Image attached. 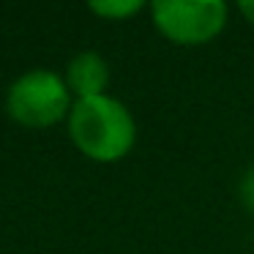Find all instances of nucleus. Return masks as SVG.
<instances>
[{
    "instance_id": "2",
    "label": "nucleus",
    "mask_w": 254,
    "mask_h": 254,
    "mask_svg": "<svg viewBox=\"0 0 254 254\" xmlns=\"http://www.w3.org/2000/svg\"><path fill=\"white\" fill-rule=\"evenodd\" d=\"M74 96L63 74L52 68L22 71L6 90V112L25 128H50L68 118Z\"/></svg>"
},
{
    "instance_id": "5",
    "label": "nucleus",
    "mask_w": 254,
    "mask_h": 254,
    "mask_svg": "<svg viewBox=\"0 0 254 254\" xmlns=\"http://www.w3.org/2000/svg\"><path fill=\"white\" fill-rule=\"evenodd\" d=\"M88 8L101 19H112V22H121V19H131L137 17L145 8L142 0H90Z\"/></svg>"
},
{
    "instance_id": "1",
    "label": "nucleus",
    "mask_w": 254,
    "mask_h": 254,
    "mask_svg": "<svg viewBox=\"0 0 254 254\" xmlns=\"http://www.w3.org/2000/svg\"><path fill=\"white\" fill-rule=\"evenodd\" d=\"M66 123L74 148L99 164L126 159L137 142V121L128 104L110 93L77 99Z\"/></svg>"
},
{
    "instance_id": "6",
    "label": "nucleus",
    "mask_w": 254,
    "mask_h": 254,
    "mask_svg": "<svg viewBox=\"0 0 254 254\" xmlns=\"http://www.w3.org/2000/svg\"><path fill=\"white\" fill-rule=\"evenodd\" d=\"M238 194H241V202L246 205V210L254 213V167H249L241 178V186H238Z\"/></svg>"
},
{
    "instance_id": "4",
    "label": "nucleus",
    "mask_w": 254,
    "mask_h": 254,
    "mask_svg": "<svg viewBox=\"0 0 254 254\" xmlns=\"http://www.w3.org/2000/svg\"><path fill=\"white\" fill-rule=\"evenodd\" d=\"M63 79H66L74 101L90 99V96H101L110 88V63H107V58L101 52L82 50L66 63Z\"/></svg>"
},
{
    "instance_id": "3",
    "label": "nucleus",
    "mask_w": 254,
    "mask_h": 254,
    "mask_svg": "<svg viewBox=\"0 0 254 254\" xmlns=\"http://www.w3.org/2000/svg\"><path fill=\"white\" fill-rule=\"evenodd\" d=\"M150 19L167 41L199 47L213 41L230 19L224 0H153Z\"/></svg>"
},
{
    "instance_id": "7",
    "label": "nucleus",
    "mask_w": 254,
    "mask_h": 254,
    "mask_svg": "<svg viewBox=\"0 0 254 254\" xmlns=\"http://www.w3.org/2000/svg\"><path fill=\"white\" fill-rule=\"evenodd\" d=\"M238 11L246 17L249 25H254V0H241V3H238Z\"/></svg>"
}]
</instances>
